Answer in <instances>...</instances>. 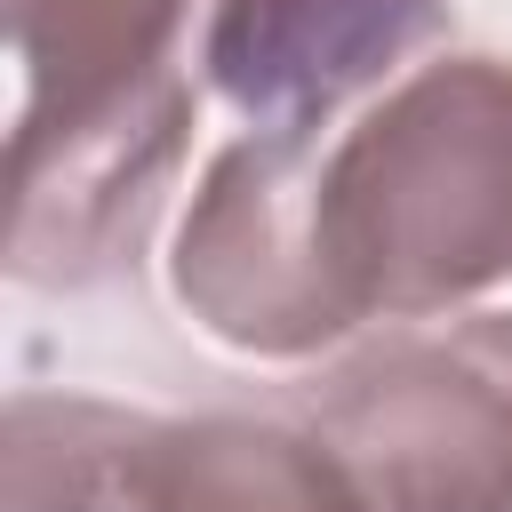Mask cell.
Returning <instances> with one entry per match:
<instances>
[{
  "instance_id": "obj_1",
  "label": "cell",
  "mask_w": 512,
  "mask_h": 512,
  "mask_svg": "<svg viewBox=\"0 0 512 512\" xmlns=\"http://www.w3.org/2000/svg\"><path fill=\"white\" fill-rule=\"evenodd\" d=\"M328 248L360 320H424L512 280V64H416L320 168Z\"/></svg>"
},
{
  "instance_id": "obj_2",
  "label": "cell",
  "mask_w": 512,
  "mask_h": 512,
  "mask_svg": "<svg viewBox=\"0 0 512 512\" xmlns=\"http://www.w3.org/2000/svg\"><path fill=\"white\" fill-rule=\"evenodd\" d=\"M360 512H512V312L360 344L312 392Z\"/></svg>"
},
{
  "instance_id": "obj_3",
  "label": "cell",
  "mask_w": 512,
  "mask_h": 512,
  "mask_svg": "<svg viewBox=\"0 0 512 512\" xmlns=\"http://www.w3.org/2000/svg\"><path fill=\"white\" fill-rule=\"evenodd\" d=\"M320 168L328 152H312V136H240L208 160L176 224L168 288L216 344L304 360L360 328V304L328 248Z\"/></svg>"
},
{
  "instance_id": "obj_4",
  "label": "cell",
  "mask_w": 512,
  "mask_h": 512,
  "mask_svg": "<svg viewBox=\"0 0 512 512\" xmlns=\"http://www.w3.org/2000/svg\"><path fill=\"white\" fill-rule=\"evenodd\" d=\"M192 144L184 64L64 104L16 112L8 136V280L24 288H96L136 264L168 176Z\"/></svg>"
},
{
  "instance_id": "obj_5",
  "label": "cell",
  "mask_w": 512,
  "mask_h": 512,
  "mask_svg": "<svg viewBox=\"0 0 512 512\" xmlns=\"http://www.w3.org/2000/svg\"><path fill=\"white\" fill-rule=\"evenodd\" d=\"M456 0H216L200 80L256 136H312L408 56L448 40Z\"/></svg>"
},
{
  "instance_id": "obj_6",
  "label": "cell",
  "mask_w": 512,
  "mask_h": 512,
  "mask_svg": "<svg viewBox=\"0 0 512 512\" xmlns=\"http://www.w3.org/2000/svg\"><path fill=\"white\" fill-rule=\"evenodd\" d=\"M104 512H360L328 440L280 416H128Z\"/></svg>"
},
{
  "instance_id": "obj_7",
  "label": "cell",
  "mask_w": 512,
  "mask_h": 512,
  "mask_svg": "<svg viewBox=\"0 0 512 512\" xmlns=\"http://www.w3.org/2000/svg\"><path fill=\"white\" fill-rule=\"evenodd\" d=\"M216 0H8L24 112H64L184 64L192 16Z\"/></svg>"
}]
</instances>
